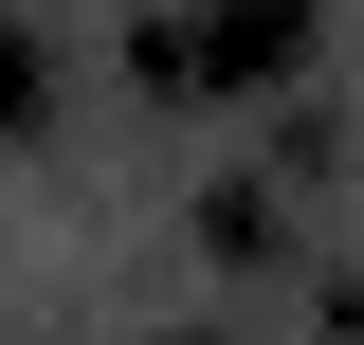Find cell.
<instances>
[{
  "label": "cell",
  "mask_w": 364,
  "mask_h": 345,
  "mask_svg": "<svg viewBox=\"0 0 364 345\" xmlns=\"http://www.w3.org/2000/svg\"><path fill=\"white\" fill-rule=\"evenodd\" d=\"M146 73L164 91H273L291 55H310V0H146Z\"/></svg>",
  "instance_id": "obj_1"
},
{
  "label": "cell",
  "mask_w": 364,
  "mask_h": 345,
  "mask_svg": "<svg viewBox=\"0 0 364 345\" xmlns=\"http://www.w3.org/2000/svg\"><path fill=\"white\" fill-rule=\"evenodd\" d=\"M164 345H219V327H164Z\"/></svg>",
  "instance_id": "obj_3"
},
{
  "label": "cell",
  "mask_w": 364,
  "mask_h": 345,
  "mask_svg": "<svg viewBox=\"0 0 364 345\" xmlns=\"http://www.w3.org/2000/svg\"><path fill=\"white\" fill-rule=\"evenodd\" d=\"M37 109H55V73H37V37L0 18V128H37Z\"/></svg>",
  "instance_id": "obj_2"
}]
</instances>
